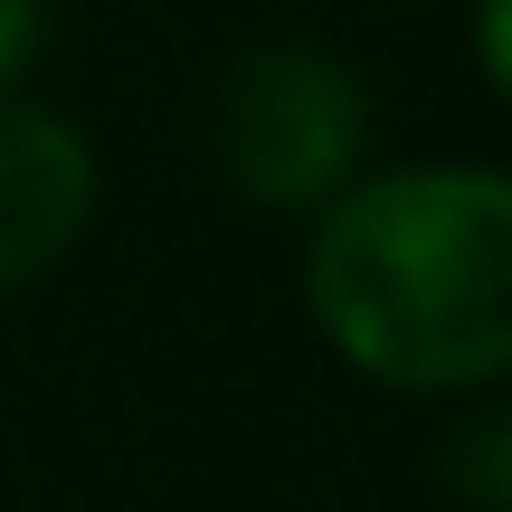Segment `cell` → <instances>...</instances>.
<instances>
[{
    "mask_svg": "<svg viewBox=\"0 0 512 512\" xmlns=\"http://www.w3.org/2000/svg\"><path fill=\"white\" fill-rule=\"evenodd\" d=\"M503 446H512V427H503V418H475V427L456 437V456H446L456 494H465V503H484V512H503V503H512V465H503Z\"/></svg>",
    "mask_w": 512,
    "mask_h": 512,
    "instance_id": "4",
    "label": "cell"
},
{
    "mask_svg": "<svg viewBox=\"0 0 512 512\" xmlns=\"http://www.w3.org/2000/svg\"><path fill=\"white\" fill-rule=\"evenodd\" d=\"M38 29H48V0H0V86L38 57Z\"/></svg>",
    "mask_w": 512,
    "mask_h": 512,
    "instance_id": "5",
    "label": "cell"
},
{
    "mask_svg": "<svg viewBox=\"0 0 512 512\" xmlns=\"http://www.w3.org/2000/svg\"><path fill=\"white\" fill-rule=\"evenodd\" d=\"M95 219V152L76 124L0 95V285H29L86 238Z\"/></svg>",
    "mask_w": 512,
    "mask_h": 512,
    "instance_id": "3",
    "label": "cell"
},
{
    "mask_svg": "<svg viewBox=\"0 0 512 512\" xmlns=\"http://www.w3.org/2000/svg\"><path fill=\"white\" fill-rule=\"evenodd\" d=\"M209 143H219L228 181L266 209H304L332 200L351 181L370 143V105L323 48H294V38H266L238 67L219 76V105H209Z\"/></svg>",
    "mask_w": 512,
    "mask_h": 512,
    "instance_id": "2",
    "label": "cell"
},
{
    "mask_svg": "<svg viewBox=\"0 0 512 512\" xmlns=\"http://www.w3.org/2000/svg\"><path fill=\"white\" fill-rule=\"evenodd\" d=\"M313 323L389 389H484L512 361V190L494 171H389L323 209Z\"/></svg>",
    "mask_w": 512,
    "mask_h": 512,
    "instance_id": "1",
    "label": "cell"
}]
</instances>
